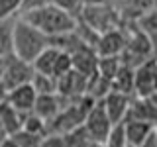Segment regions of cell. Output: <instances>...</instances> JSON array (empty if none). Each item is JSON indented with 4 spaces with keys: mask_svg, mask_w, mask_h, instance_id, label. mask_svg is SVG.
<instances>
[{
    "mask_svg": "<svg viewBox=\"0 0 157 147\" xmlns=\"http://www.w3.org/2000/svg\"><path fill=\"white\" fill-rule=\"evenodd\" d=\"M18 18L26 20L28 24H32L33 28H37L39 32L45 33L49 39L73 33L77 29V24H78L77 16H73V14L65 12V10L57 8L55 4H47V6L24 12V14H20Z\"/></svg>",
    "mask_w": 157,
    "mask_h": 147,
    "instance_id": "6da1fadb",
    "label": "cell"
},
{
    "mask_svg": "<svg viewBox=\"0 0 157 147\" xmlns=\"http://www.w3.org/2000/svg\"><path fill=\"white\" fill-rule=\"evenodd\" d=\"M49 45H51V39L45 33H41L26 20L16 18L12 33V55L24 59L28 63H33V59Z\"/></svg>",
    "mask_w": 157,
    "mask_h": 147,
    "instance_id": "7a4b0ae2",
    "label": "cell"
},
{
    "mask_svg": "<svg viewBox=\"0 0 157 147\" xmlns=\"http://www.w3.org/2000/svg\"><path fill=\"white\" fill-rule=\"evenodd\" d=\"M77 20L81 24H85L86 28H90L92 32H96L98 36L120 28V16H118V12L106 2L85 4L82 10L78 12Z\"/></svg>",
    "mask_w": 157,
    "mask_h": 147,
    "instance_id": "3957f363",
    "label": "cell"
},
{
    "mask_svg": "<svg viewBox=\"0 0 157 147\" xmlns=\"http://www.w3.org/2000/svg\"><path fill=\"white\" fill-rule=\"evenodd\" d=\"M112 127H114V124L110 122V118H108V114L104 112L102 104L96 102V104L90 108V112L86 114V120H85V124H82V130L86 131L88 139L94 141V143L104 145V141H106V137L110 135Z\"/></svg>",
    "mask_w": 157,
    "mask_h": 147,
    "instance_id": "277c9868",
    "label": "cell"
},
{
    "mask_svg": "<svg viewBox=\"0 0 157 147\" xmlns=\"http://www.w3.org/2000/svg\"><path fill=\"white\" fill-rule=\"evenodd\" d=\"M33 75H36V71H33L32 63L24 61V59H20L16 55L6 57V71H4L2 82L8 90H12L16 86H22V85H29Z\"/></svg>",
    "mask_w": 157,
    "mask_h": 147,
    "instance_id": "5b68a950",
    "label": "cell"
},
{
    "mask_svg": "<svg viewBox=\"0 0 157 147\" xmlns=\"http://www.w3.org/2000/svg\"><path fill=\"white\" fill-rule=\"evenodd\" d=\"M157 92V65L153 59L134 69V96L151 98Z\"/></svg>",
    "mask_w": 157,
    "mask_h": 147,
    "instance_id": "8992f818",
    "label": "cell"
},
{
    "mask_svg": "<svg viewBox=\"0 0 157 147\" xmlns=\"http://www.w3.org/2000/svg\"><path fill=\"white\" fill-rule=\"evenodd\" d=\"M132 98L134 96L122 94V92H118V90H110L102 100H98V102L102 104L104 112L108 114V118H110V122L116 126V124H122V122L126 120L130 104H132Z\"/></svg>",
    "mask_w": 157,
    "mask_h": 147,
    "instance_id": "52a82bcc",
    "label": "cell"
},
{
    "mask_svg": "<svg viewBox=\"0 0 157 147\" xmlns=\"http://www.w3.org/2000/svg\"><path fill=\"white\" fill-rule=\"evenodd\" d=\"M86 85H88L86 77H82L77 71H69L67 75L57 78V94L65 100H75V98L86 96Z\"/></svg>",
    "mask_w": 157,
    "mask_h": 147,
    "instance_id": "ba28073f",
    "label": "cell"
},
{
    "mask_svg": "<svg viewBox=\"0 0 157 147\" xmlns=\"http://www.w3.org/2000/svg\"><path fill=\"white\" fill-rule=\"evenodd\" d=\"M126 43H128L126 33L118 28V29L102 33V36L98 37V41L94 45V51H96L98 57H120V53L124 51Z\"/></svg>",
    "mask_w": 157,
    "mask_h": 147,
    "instance_id": "9c48e42d",
    "label": "cell"
},
{
    "mask_svg": "<svg viewBox=\"0 0 157 147\" xmlns=\"http://www.w3.org/2000/svg\"><path fill=\"white\" fill-rule=\"evenodd\" d=\"M36 100H37V92L33 90L32 82H29V85H22V86H16V88H12V90H8V98H6L8 104L14 106L20 114H24V116L33 112Z\"/></svg>",
    "mask_w": 157,
    "mask_h": 147,
    "instance_id": "30bf717a",
    "label": "cell"
},
{
    "mask_svg": "<svg viewBox=\"0 0 157 147\" xmlns=\"http://www.w3.org/2000/svg\"><path fill=\"white\" fill-rule=\"evenodd\" d=\"M126 120H136V122H144L157 127V106L151 102V98H132L130 110H128ZM124 120V122H126Z\"/></svg>",
    "mask_w": 157,
    "mask_h": 147,
    "instance_id": "8fae6325",
    "label": "cell"
},
{
    "mask_svg": "<svg viewBox=\"0 0 157 147\" xmlns=\"http://www.w3.org/2000/svg\"><path fill=\"white\" fill-rule=\"evenodd\" d=\"M71 61H73V71L81 73L82 77L90 78L92 75H96L98 55L92 47H81V49H77V51H73Z\"/></svg>",
    "mask_w": 157,
    "mask_h": 147,
    "instance_id": "7c38bea8",
    "label": "cell"
},
{
    "mask_svg": "<svg viewBox=\"0 0 157 147\" xmlns=\"http://www.w3.org/2000/svg\"><path fill=\"white\" fill-rule=\"evenodd\" d=\"M63 108V98L59 94H39L36 100V106H33V114L39 116L45 124L55 118Z\"/></svg>",
    "mask_w": 157,
    "mask_h": 147,
    "instance_id": "4fadbf2b",
    "label": "cell"
},
{
    "mask_svg": "<svg viewBox=\"0 0 157 147\" xmlns=\"http://www.w3.org/2000/svg\"><path fill=\"white\" fill-rule=\"evenodd\" d=\"M0 122H2L4 130H6L8 137L22 131L24 126V114H20L14 106H10L8 102H2L0 104Z\"/></svg>",
    "mask_w": 157,
    "mask_h": 147,
    "instance_id": "5bb4252c",
    "label": "cell"
},
{
    "mask_svg": "<svg viewBox=\"0 0 157 147\" xmlns=\"http://www.w3.org/2000/svg\"><path fill=\"white\" fill-rule=\"evenodd\" d=\"M122 124H124V134H126L128 145H132V147H140L141 141L155 130L153 126L144 124V122H136V120H126Z\"/></svg>",
    "mask_w": 157,
    "mask_h": 147,
    "instance_id": "9a60e30c",
    "label": "cell"
},
{
    "mask_svg": "<svg viewBox=\"0 0 157 147\" xmlns=\"http://www.w3.org/2000/svg\"><path fill=\"white\" fill-rule=\"evenodd\" d=\"M59 53H61V49H57L55 45L45 47L36 59H33V63H32L33 71L39 73V75H49V77H53V69H55V63H57Z\"/></svg>",
    "mask_w": 157,
    "mask_h": 147,
    "instance_id": "2e32d148",
    "label": "cell"
},
{
    "mask_svg": "<svg viewBox=\"0 0 157 147\" xmlns=\"http://www.w3.org/2000/svg\"><path fill=\"white\" fill-rule=\"evenodd\" d=\"M112 90H118V92L128 94V96H134V69L122 65L118 75L112 81Z\"/></svg>",
    "mask_w": 157,
    "mask_h": 147,
    "instance_id": "e0dca14e",
    "label": "cell"
},
{
    "mask_svg": "<svg viewBox=\"0 0 157 147\" xmlns=\"http://www.w3.org/2000/svg\"><path fill=\"white\" fill-rule=\"evenodd\" d=\"M14 22H16V18H12V20H0V55H2V57L12 55Z\"/></svg>",
    "mask_w": 157,
    "mask_h": 147,
    "instance_id": "ac0fdd59",
    "label": "cell"
},
{
    "mask_svg": "<svg viewBox=\"0 0 157 147\" xmlns=\"http://www.w3.org/2000/svg\"><path fill=\"white\" fill-rule=\"evenodd\" d=\"M122 63L120 57H98V67H96V75H100L106 81H114V77L118 75Z\"/></svg>",
    "mask_w": 157,
    "mask_h": 147,
    "instance_id": "d6986e66",
    "label": "cell"
},
{
    "mask_svg": "<svg viewBox=\"0 0 157 147\" xmlns=\"http://www.w3.org/2000/svg\"><path fill=\"white\" fill-rule=\"evenodd\" d=\"M32 86L37 92V96L39 94H57V81L49 75H39V73H36L32 78Z\"/></svg>",
    "mask_w": 157,
    "mask_h": 147,
    "instance_id": "ffe728a7",
    "label": "cell"
},
{
    "mask_svg": "<svg viewBox=\"0 0 157 147\" xmlns=\"http://www.w3.org/2000/svg\"><path fill=\"white\" fill-rule=\"evenodd\" d=\"M24 131H28V134L36 135V137H43L47 135V124L41 120L39 116H36L32 112V114H26L24 116V126H22Z\"/></svg>",
    "mask_w": 157,
    "mask_h": 147,
    "instance_id": "44dd1931",
    "label": "cell"
},
{
    "mask_svg": "<svg viewBox=\"0 0 157 147\" xmlns=\"http://www.w3.org/2000/svg\"><path fill=\"white\" fill-rule=\"evenodd\" d=\"M104 147H128V139L124 134V124H116L112 127L110 135L106 137Z\"/></svg>",
    "mask_w": 157,
    "mask_h": 147,
    "instance_id": "7402d4cb",
    "label": "cell"
},
{
    "mask_svg": "<svg viewBox=\"0 0 157 147\" xmlns=\"http://www.w3.org/2000/svg\"><path fill=\"white\" fill-rule=\"evenodd\" d=\"M22 10V0H0V20L18 18Z\"/></svg>",
    "mask_w": 157,
    "mask_h": 147,
    "instance_id": "603a6c76",
    "label": "cell"
},
{
    "mask_svg": "<svg viewBox=\"0 0 157 147\" xmlns=\"http://www.w3.org/2000/svg\"><path fill=\"white\" fill-rule=\"evenodd\" d=\"M69 71H73V61H71V55L65 51L59 53L57 57V63H55V69H53V78H61L63 75H67Z\"/></svg>",
    "mask_w": 157,
    "mask_h": 147,
    "instance_id": "cb8c5ba5",
    "label": "cell"
},
{
    "mask_svg": "<svg viewBox=\"0 0 157 147\" xmlns=\"http://www.w3.org/2000/svg\"><path fill=\"white\" fill-rule=\"evenodd\" d=\"M14 141H16V145L18 147H37L39 145V141H41V137H36V135H32V134H28V131H18V134H14V135H10Z\"/></svg>",
    "mask_w": 157,
    "mask_h": 147,
    "instance_id": "d4e9b609",
    "label": "cell"
},
{
    "mask_svg": "<svg viewBox=\"0 0 157 147\" xmlns=\"http://www.w3.org/2000/svg\"><path fill=\"white\" fill-rule=\"evenodd\" d=\"M51 4H55L57 8L65 10V12L73 14V16H78V12L82 10V0H51Z\"/></svg>",
    "mask_w": 157,
    "mask_h": 147,
    "instance_id": "484cf974",
    "label": "cell"
},
{
    "mask_svg": "<svg viewBox=\"0 0 157 147\" xmlns=\"http://www.w3.org/2000/svg\"><path fill=\"white\" fill-rule=\"evenodd\" d=\"M37 147H65V135L59 134H47L41 137Z\"/></svg>",
    "mask_w": 157,
    "mask_h": 147,
    "instance_id": "4316f807",
    "label": "cell"
},
{
    "mask_svg": "<svg viewBox=\"0 0 157 147\" xmlns=\"http://www.w3.org/2000/svg\"><path fill=\"white\" fill-rule=\"evenodd\" d=\"M47 4H51V0H22V10H20V14L36 10V8H41V6H47Z\"/></svg>",
    "mask_w": 157,
    "mask_h": 147,
    "instance_id": "83f0119b",
    "label": "cell"
},
{
    "mask_svg": "<svg viewBox=\"0 0 157 147\" xmlns=\"http://www.w3.org/2000/svg\"><path fill=\"white\" fill-rule=\"evenodd\" d=\"M140 147H157V141H155V130L151 131V134L147 135L144 141H141V145H140Z\"/></svg>",
    "mask_w": 157,
    "mask_h": 147,
    "instance_id": "f1b7e54d",
    "label": "cell"
},
{
    "mask_svg": "<svg viewBox=\"0 0 157 147\" xmlns=\"http://www.w3.org/2000/svg\"><path fill=\"white\" fill-rule=\"evenodd\" d=\"M6 98H8V88L4 86L2 81H0V104H2V102H6Z\"/></svg>",
    "mask_w": 157,
    "mask_h": 147,
    "instance_id": "f546056e",
    "label": "cell"
},
{
    "mask_svg": "<svg viewBox=\"0 0 157 147\" xmlns=\"http://www.w3.org/2000/svg\"><path fill=\"white\" fill-rule=\"evenodd\" d=\"M0 147H18V145H16V141H14L12 137H6V139L0 143Z\"/></svg>",
    "mask_w": 157,
    "mask_h": 147,
    "instance_id": "4dcf8cb0",
    "label": "cell"
},
{
    "mask_svg": "<svg viewBox=\"0 0 157 147\" xmlns=\"http://www.w3.org/2000/svg\"><path fill=\"white\" fill-rule=\"evenodd\" d=\"M4 71H6V57L0 55V81H2V77H4Z\"/></svg>",
    "mask_w": 157,
    "mask_h": 147,
    "instance_id": "1f68e13d",
    "label": "cell"
},
{
    "mask_svg": "<svg viewBox=\"0 0 157 147\" xmlns=\"http://www.w3.org/2000/svg\"><path fill=\"white\" fill-rule=\"evenodd\" d=\"M8 137V134H6V130H4V126H2V122H0V143H2L4 139Z\"/></svg>",
    "mask_w": 157,
    "mask_h": 147,
    "instance_id": "d6a6232c",
    "label": "cell"
},
{
    "mask_svg": "<svg viewBox=\"0 0 157 147\" xmlns=\"http://www.w3.org/2000/svg\"><path fill=\"white\" fill-rule=\"evenodd\" d=\"M155 141H157V127H155Z\"/></svg>",
    "mask_w": 157,
    "mask_h": 147,
    "instance_id": "836d02e7",
    "label": "cell"
},
{
    "mask_svg": "<svg viewBox=\"0 0 157 147\" xmlns=\"http://www.w3.org/2000/svg\"><path fill=\"white\" fill-rule=\"evenodd\" d=\"M153 61H155V65H157V57H155V59H153Z\"/></svg>",
    "mask_w": 157,
    "mask_h": 147,
    "instance_id": "e575fe53",
    "label": "cell"
},
{
    "mask_svg": "<svg viewBox=\"0 0 157 147\" xmlns=\"http://www.w3.org/2000/svg\"><path fill=\"white\" fill-rule=\"evenodd\" d=\"M128 147H132V145H128Z\"/></svg>",
    "mask_w": 157,
    "mask_h": 147,
    "instance_id": "d590c367",
    "label": "cell"
}]
</instances>
